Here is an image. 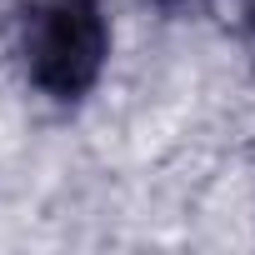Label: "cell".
<instances>
[{
    "mask_svg": "<svg viewBox=\"0 0 255 255\" xmlns=\"http://www.w3.org/2000/svg\"><path fill=\"white\" fill-rule=\"evenodd\" d=\"M150 5H160V10H195V5H205V0H150Z\"/></svg>",
    "mask_w": 255,
    "mask_h": 255,
    "instance_id": "7a4b0ae2",
    "label": "cell"
},
{
    "mask_svg": "<svg viewBox=\"0 0 255 255\" xmlns=\"http://www.w3.org/2000/svg\"><path fill=\"white\" fill-rule=\"evenodd\" d=\"M15 50L25 80L45 100L80 105L110 65V15L100 0H30Z\"/></svg>",
    "mask_w": 255,
    "mask_h": 255,
    "instance_id": "6da1fadb",
    "label": "cell"
},
{
    "mask_svg": "<svg viewBox=\"0 0 255 255\" xmlns=\"http://www.w3.org/2000/svg\"><path fill=\"white\" fill-rule=\"evenodd\" d=\"M250 10H255V0H250Z\"/></svg>",
    "mask_w": 255,
    "mask_h": 255,
    "instance_id": "3957f363",
    "label": "cell"
}]
</instances>
